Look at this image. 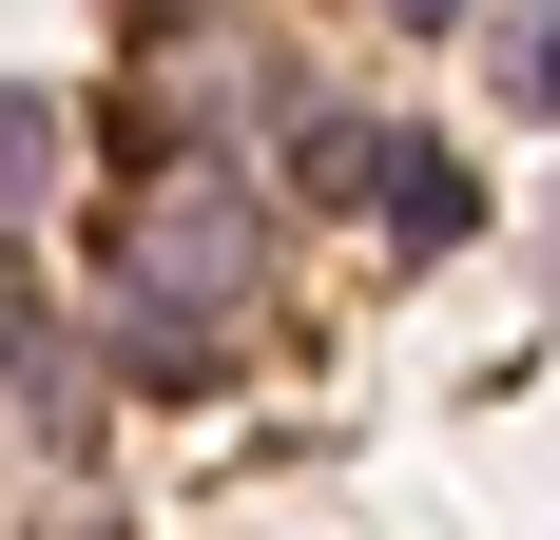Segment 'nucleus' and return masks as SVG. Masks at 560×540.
<instances>
[{"instance_id":"obj_1","label":"nucleus","mask_w":560,"mask_h":540,"mask_svg":"<svg viewBox=\"0 0 560 540\" xmlns=\"http://www.w3.org/2000/svg\"><path fill=\"white\" fill-rule=\"evenodd\" d=\"M116 290H136V348L194 367V309L252 290V174H155V193L116 213Z\"/></svg>"},{"instance_id":"obj_2","label":"nucleus","mask_w":560,"mask_h":540,"mask_svg":"<svg viewBox=\"0 0 560 540\" xmlns=\"http://www.w3.org/2000/svg\"><path fill=\"white\" fill-rule=\"evenodd\" d=\"M348 193H368V232H387L406 270H425V251H464V232H483V174H464L445 136H368V174H348Z\"/></svg>"},{"instance_id":"obj_3","label":"nucleus","mask_w":560,"mask_h":540,"mask_svg":"<svg viewBox=\"0 0 560 540\" xmlns=\"http://www.w3.org/2000/svg\"><path fill=\"white\" fill-rule=\"evenodd\" d=\"M39 174H58V97H0V232L39 213Z\"/></svg>"},{"instance_id":"obj_4","label":"nucleus","mask_w":560,"mask_h":540,"mask_svg":"<svg viewBox=\"0 0 560 540\" xmlns=\"http://www.w3.org/2000/svg\"><path fill=\"white\" fill-rule=\"evenodd\" d=\"M503 97L560 116V0H503Z\"/></svg>"},{"instance_id":"obj_5","label":"nucleus","mask_w":560,"mask_h":540,"mask_svg":"<svg viewBox=\"0 0 560 540\" xmlns=\"http://www.w3.org/2000/svg\"><path fill=\"white\" fill-rule=\"evenodd\" d=\"M387 20H464V0H387Z\"/></svg>"}]
</instances>
